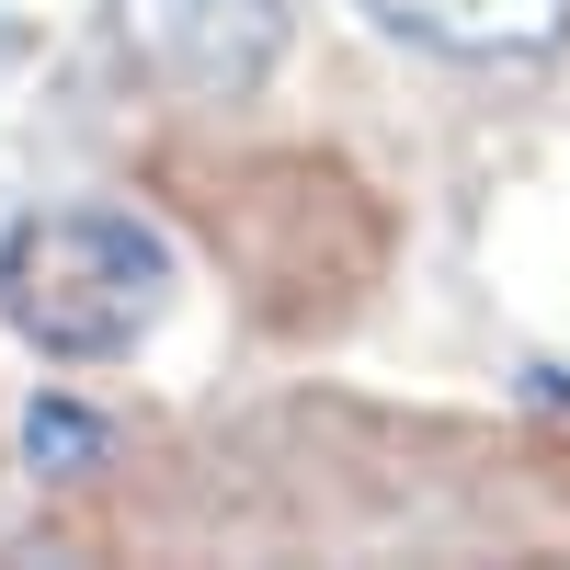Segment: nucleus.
<instances>
[{
    "label": "nucleus",
    "instance_id": "f257e3e1",
    "mask_svg": "<svg viewBox=\"0 0 570 570\" xmlns=\"http://www.w3.org/2000/svg\"><path fill=\"white\" fill-rule=\"evenodd\" d=\"M183 183H195V217H206L217 263L240 274V297L274 331H320V320H343L376 285L389 228H376L365 183L343 160H320V149H252V160H206Z\"/></svg>",
    "mask_w": 570,
    "mask_h": 570
},
{
    "label": "nucleus",
    "instance_id": "f03ea898",
    "mask_svg": "<svg viewBox=\"0 0 570 570\" xmlns=\"http://www.w3.org/2000/svg\"><path fill=\"white\" fill-rule=\"evenodd\" d=\"M171 308V240L137 206H35L0 240V320L46 365H115Z\"/></svg>",
    "mask_w": 570,
    "mask_h": 570
},
{
    "label": "nucleus",
    "instance_id": "7ed1b4c3",
    "mask_svg": "<svg viewBox=\"0 0 570 570\" xmlns=\"http://www.w3.org/2000/svg\"><path fill=\"white\" fill-rule=\"evenodd\" d=\"M126 46L137 69L195 91V104H240V91L274 69L285 12L274 0H126Z\"/></svg>",
    "mask_w": 570,
    "mask_h": 570
},
{
    "label": "nucleus",
    "instance_id": "20e7f679",
    "mask_svg": "<svg viewBox=\"0 0 570 570\" xmlns=\"http://www.w3.org/2000/svg\"><path fill=\"white\" fill-rule=\"evenodd\" d=\"M376 23L422 58L456 69H502V58H559L570 46V0H365Z\"/></svg>",
    "mask_w": 570,
    "mask_h": 570
},
{
    "label": "nucleus",
    "instance_id": "39448f33",
    "mask_svg": "<svg viewBox=\"0 0 570 570\" xmlns=\"http://www.w3.org/2000/svg\"><path fill=\"white\" fill-rule=\"evenodd\" d=\"M23 445H35V468H80V456H104V422L69 411V400H35L23 411Z\"/></svg>",
    "mask_w": 570,
    "mask_h": 570
}]
</instances>
